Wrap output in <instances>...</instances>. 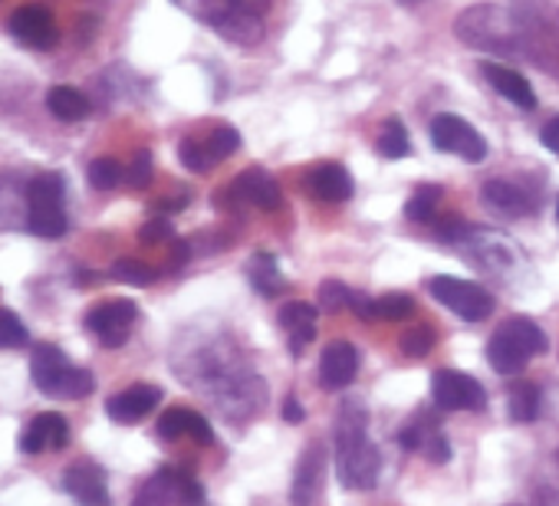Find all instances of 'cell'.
I'll list each match as a JSON object with an SVG mask.
<instances>
[{
	"label": "cell",
	"instance_id": "obj_4",
	"mask_svg": "<svg viewBox=\"0 0 559 506\" xmlns=\"http://www.w3.org/2000/svg\"><path fill=\"white\" fill-rule=\"evenodd\" d=\"M546 333L526 320V316H510L493 339L487 342V359L493 365V372L500 375H520L526 369V362L539 352H546Z\"/></svg>",
	"mask_w": 559,
	"mask_h": 506
},
{
	"label": "cell",
	"instance_id": "obj_29",
	"mask_svg": "<svg viewBox=\"0 0 559 506\" xmlns=\"http://www.w3.org/2000/svg\"><path fill=\"white\" fill-rule=\"evenodd\" d=\"M379 152L385 158H408L412 155V138L399 119H385V125L379 132Z\"/></svg>",
	"mask_w": 559,
	"mask_h": 506
},
{
	"label": "cell",
	"instance_id": "obj_18",
	"mask_svg": "<svg viewBox=\"0 0 559 506\" xmlns=\"http://www.w3.org/2000/svg\"><path fill=\"white\" fill-rule=\"evenodd\" d=\"M158 437H165V441H178V437H194L198 444H214V431H211V424L198 414V411H191V408H168L162 418H158Z\"/></svg>",
	"mask_w": 559,
	"mask_h": 506
},
{
	"label": "cell",
	"instance_id": "obj_51",
	"mask_svg": "<svg viewBox=\"0 0 559 506\" xmlns=\"http://www.w3.org/2000/svg\"><path fill=\"white\" fill-rule=\"evenodd\" d=\"M513 506H516V503H513Z\"/></svg>",
	"mask_w": 559,
	"mask_h": 506
},
{
	"label": "cell",
	"instance_id": "obj_12",
	"mask_svg": "<svg viewBox=\"0 0 559 506\" xmlns=\"http://www.w3.org/2000/svg\"><path fill=\"white\" fill-rule=\"evenodd\" d=\"M158 405H162V388L158 385H148V382H139V385L112 395L106 401V414L116 424H135V421L148 418V411H155Z\"/></svg>",
	"mask_w": 559,
	"mask_h": 506
},
{
	"label": "cell",
	"instance_id": "obj_32",
	"mask_svg": "<svg viewBox=\"0 0 559 506\" xmlns=\"http://www.w3.org/2000/svg\"><path fill=\"white\" fill-rule=\"evenodd\" d=\"M207 155L214 158V165L217 161H224V158H230L237 148H240V132L237 129H230V125H217L211 135H207Z\"/></svg>",
	"mask_w": 559,
	"mask_h": 506
},
{
	"label": "cell",
	"instance_id": "obj_11",
	"mask_svg": "<svg viewBox=\"0 0 559 506\" xmlns=\"http://www.w3.org/2000/svg\"><path fill=\"white\" fill-rule=\"evenodd\" d=\"M63 490L80 503V506H112L106 473L93 460H76L63 473Z\"/></svg>",
	"mask_w": 559,
	"mask_h": 506
},
{
	"label": "cell",
	"instance_id": "obj_44",
	"mask_svg": "<svg viewBox=\"0 0 559 506\" xmlns=\"http://www.w3.org/2000/svg\"><path fill=\"white\" fill-rule=\"evenodd\" d=\"M539 142H543V148H549L552 155H559V116H552V119L543 125Z\"/></svg>",
	"mask_w": 559,
	"mask_h": 506
},
{
	"label": "cell",
	"instance_id": "obj_17",
	"mask_svg": "<svg viewBox=\"0 0 559 506\" xmlns=\"http://www.w3.org/2000/svg\"><path fill=\"white\" fill-rule=\"evenodd\" d=\"M230 194L243 204H257L263 210H276L284 194H280V184L273 181V174L260 171V168H247L234 184H230Z\"/></svg>",
	"mask_w": 559,
	"mask_h": 506
},
{
	"label": "cell",
	"instance_id": "obj_23",
	"mask_svg": "<svg viewBox=\"0 0 559 506\" xmlns=\"http://www.w3.org/2000/svg\"><path fill=\"white\" fill-rule=\"evenodd\" d=\"M484 201L490 210L503 214V217H526L533 210V201L523 188H516L513 181H503V178H493L484 184Z\"/></svg>",
	"mask_w": 559,
	"mask_h": 506
},
{
	"label": "cell",
	"instance_id": "obj_8",
	"mask_svg": "<svg viewBox=\"0 0 559 506\" xmlns=\"http://www.w3.org/2000/svg\"><path fill=\"white\" fill-rule=\"evenodd\" d=\"M431 398L441 411H484L487 408L484 385L457 369H438L431 375Z\"/></svg>",
	"mask_w": 559,
	"mask_h": 506
},
{
	"label": "cell",
	"instance_id": "obj_33",
	"mask_svg": "<svg viewBox=\"0 0 559 506\" xmlns=\"http://www.w3.org/2000/svg\"><path fill=\"white\" fill-rule=\"evenodd\" d=\"M435 342H438V333L431 329V326H415V329H408L405 336H402V352L405 356H412V359H425L431 349H435Z\"/></svg>",
	"mask_w": 559,
	"mask_h": 506
},
{
	"label": "cell",
	"instance_id": "obj_24",
	"mask_svg": "<svg viewBox=\"0 0 559 506\" xmlns=\"http://www.w3.org/2000/svg\"><path fill=\"white\" fill-rule=\"evenodd\" d=\"M221 37H227L230 44H240V47H250L263 37V14L250 11L240 0H234V8L227 14V21L217 27Z\"/></svg>",
	"mask_w": 559,
	"mask_h": 506
},
{
	"label": "cell",
	"instance_id": "obj_36",
	"mask_svg": "<svg viewBox=\"0 0 559 506\" xmlns=\"http://www.w3.org/2000/svg\"><path fill=\"white\" fill-rule=\"evenodd\" d=\"M112 277L122 280V284H132V287H148V284H155V270H152L148 264H142V261H132V257L116 261Z\"/></svg>",
	"mask_w": 559,
	"mask_h": 506
},
{
	"label": "cell",
	"instance_id": "obj_22",
	"mask_svg": "<svg viewBox=\"0 0 559 506\" xmlns=\"http://www.w3.org/2000/svg\"><path fill=\"white\" fill-rule=\"evenodd\" d=\"M480 70H484V80H487L507 103H513V106H520V109H536V93H533V86H530L516 70H507L503 63H484Z\"/></svg>",
	"mask_w": 559,
	"mask_h": 506
},
{
	"label": "cell",
	"instance_id": "obj_31",
	"mask_svg": "<svg viewBox=\"0 0 559 506\" xmlns=\"http://www.w3.org/2000/svg\"><path fill=\"white\" fill-rule=\"evenodd\" d=\"M317 303L323 313H340V310H349L353 306V290L340 280H323L320 290H317Z\"/></svg>",
	"mask_w": 559,
	"mask_h": 506
},
{
	"label": "cell",
	"instance_id": "obj_43",
	"mask_svg": "<svg viewBox=\"0 0 559 506\" xmlns=\"http://www.w3.org/2000/svg\"><path fill=\"white\" fill-rule=\"evenodd\" d=\"M359 320H379V310H376V300H369L366 293H353V306H349Z\"/></svg>",
	"mask_w": 559,
	"mask_h": 506
},
{
	"label": "cell",
	"instance_id": "obj_27",
	"mask_svg": "<svg viewBox=\"0 0 559 506\" xmlns=\"http://www.w3.org/2000/svg\"><path fill=\"white\" fill-rule=\"evenodd\" d=\"M178 11H185L188 17H194L198 24H207V27H221L234 8V0H171Z\"/></svg>",
	"mask_w": 559,
	"mask_h": 506
},
{
	"label": "cell",
	"instance_id": "obj_20",
	"mask_svg": "<svg viewBox=\"0 0 559 506\" xmlns=\"http://www.w3.org/2000/svg\"><path fill=\"white\" fill-rule=\"evenodd\" d=\"M320 480H323V447L320 444H310L294 470V483H290V503L294 506H310L317 490H320Z\"/></svg>",
	"mask_w": 559,
	"mask_h": 506
},
{
	"label": "cell",
	"instance_id": "obj_15",
	"mask_svg": "<svg viewBox=\"0 0 559 506\" xmlns=\"http://www.w3.org/2000/svg\"><path fill=\"white\" fill-rule=\"evenodd\" d=\"M307 194L313 201H323V204H343V201H349L353 197V174H349V168H343L336 161L317 165L307 174Z\"/></svg>",
	"mask_w": 559,
	"mask_h": 506
},
{
	"label": "cell",
	"instance_id": "obj_39",
	"mask_svg": "<svg viewBox=\"0 0 559 506\" xmlns=\"http://www.w3.org/2000/svg\"><path fill=\"white\" fill-rule=\"evenodd\" d=\"M148 181H152V152L148 148H139L135 158H132V165H129V171H126V184L135 188V191H142V188H148Z\"/></svg>",
	"mask_w": 559,
	"mask_h": 506
},
{
	"label": "cell",
	"instance_id": "obj_14",
	"mask_svg": "<svg viewBox=\"0 0 559 506\" xmlns=\"http://www.w3.org/2000/svg\"><path fill=\"white\" fill-rule=\"evenodd\" d=\"M356 372H359V352H356L353 342L336 339V342H330L323 349V356H320V382H323V388L340 391L356 378Z\"/></svg>",
	"mask_w": 559,
	"mask_h": 506
},
{
	"label": "cell",
	"instance_id": "obj_40",
	"mask_svg": "<svg viewBox=\"0 0 559 506\" xmlns=\"http://www.w3.org/2000/svg\"><path fill=\"white\" fill-rule=\"evenodd\" d=\"M421 454H425L431 463H448V460H451V444H448V437L441 434V427H438V431H431V434L425 437Z\"/></svg>",
	"mask_w": 559,
	"mask_h": 506
},
{
	"label": "cell",
	"instance_id": "obj_19",
	"mask_svg": "<svg viewBox=\"0 0 559 506\" xmlns=\"http://www.w3.org/2000/svg\"><path fill=\"white\" fill-rule=\"evenodd\" d=\"M185 480H188V473H181L175 467H162L158 473H152L142 483V490L135 493L132 506H171V503L181 499Z\"/></svg>",
	"mask_w": 559,
	"mask_h": 506
},
{
	"label": "cell",
	"instance_id": "obj_30",
	"mask_svg": "<svg viewBox=\"0 0 559 506\" xmlns=\"http://www.w3.org/2000/svg\"><path fill=\"white\" fill-rule=\"evenodd\" d=\"M444 197V191L438 188V184H425V188H418L412 197H408V204H405V217L408 220H415V224H425V220H431L435 217V210H438V201Z\"/></svg>",
	"mask_w": 559,
	"mask_h": 506
},
{
	"label": "cell",
	"instance_id": "obj_34",
	"mask_svg": "<svg viewBox=\"0 0 559 506\" xmlns=\"http://www.w3.org/2000/svg\"><path fill=\"white\" fill-rule=\"evenodd\" d=\"M27 342H31L27 326L11 310H0V349H21Z\"/></svg>",
	"mask_w": 559,
	"mask_h": 506
},
{
	"label": "cell",
	"instance_id": "obj_2",
	"mask_svg": "<svg viewBox=\"0 0 559 506\" xmlns=\"http://www.w3.org/2000/svg\"><path fill=\"white\" fill-rule=\"evenodd\" d=\"M510 14L520 31L523 57L559 76V11L549 0H513Z\"/></svg>",
	"mask_w": 559,
	"mask_h": 506
},
{
	"label": "cell",
	"instance_id": "obj_38",
	"mask_svg": "<svg viewBox=\"0 0 559 506\" xmlns=\"http://www.w3.org/2000/svg\"><path fill=\"white\" fill-rule=\"evenodd\" d=\"M178 158L188 171H207L214 165V158L207 155V145L204 142H194V138H185L178 145Z\"/></svg>",
	"mask_w": 559,
	"mask_h": 506
},
{
	"label": "cell",
	"instance_id": "obj_48",
	"mask_svg": "<svg viewBox=\"0 0 559 506\" xmlns=\"http://www.w3.org/2000/svg\"><path fill=\"white\" fill-rule=\"evenodd\" d=\"M240 4H247V8H250V11H257V14H266L270 0H240Z\"/></svg>",
	"mask_w": 559,
	"mask_h": 506
},
{
	"label": "cell",
	"instance_id": "obj_5",
	"mask_svg": "<svg viewBox=\"0 0 559 506\" xmlns=\"http://www.w3.org/2000/svg\"><path fill=\"white\" fill-rule=\"evenodd\" d=\"M31 375L34 385L57 401H80L96 388V378L90 369L70 365V359L57 346H37L31 359Z\"/></svg>",
	"mask_w": 559,
	"mask_h": 506
},
{
	"label": "cell",
	"instance_id": "obj_26",
	"mask_svg": "<svg viewBox=\"0 0 559 506\" xmlns=\"http://www.w3.org/2000/svg\"><path fill=\"white\" fill-rule=\"evenodd\" d=\"M47 109L63 122H76V119L90 116V99L73 86H53L47 93Z\"/></svg>",
	"mask_w": 559,
	"mask_h": 506
},
{
	"label": "cell",
	"instance_id": "obj_16",
	"mask_svg": "<svg viewBox=\"0 0 559 506\" xmlns=\"http://www.w3.org/2000/svg\"><path fill=\"white\" fill-rule=\"evenodd\" d=\"M70 444V424L63 414H40L27 424L21 437L24 454H44V450H63Z\"/></svg>",
	"mask_w": 559,
	"mask_h": 506
},
{
	"label": "cell",
	"instance_id": "obj_7",
	"mask_svg": "<svg viewBox=\"0 0 559 506\" xmlns=\"http://www.w3.org/2000/svg\"><path fill=\"white\" fill-rule=\"evenodd\" d=\"M428 290H431V297L441 306H448L451 313H457L464 323H480V320H487L493 313V297L484 287L471 284V280H461V277H435V280H428Z\"/></svg>",
	"mask_w": 559,
	"mask_h": 506
},
{
	"label": "cell",
	"instance_id": "obj_6",
	"mask_svg": "<svg viewBox=\"0 0 559 506\" xmlns=\"http://www.w3.org/2000/svg\"><path fill=\"white\" fill-rule=\"evenodd\" d=\"M67 184L57 171H44L27 184V224L37 237H63L67 233Z\"/></svg>",
	"mask_w": 559,
	"mask_h": 506
},
{
	"label": "cell",
	"instance_id": "obj_46",
	"mask_svg": "<svg viewBox=\"0 0 559 506\" xmlns=\"http://www.w3.org/2000/svg\"><path fill=\"white\" fill-rule=\"evenodd\" d=\"M188 257H191V243L188 240H175V246H171V267H181Z\"/></svg>",
	"mask_w": 559,
	"mask_h": 506
},
{
	"label": "cell",
	"instance_id": "obj_35",
	"mask_svg": "<svg viewBox=\"0 0 559 506\" xmlns=\"http://www.w3.org/2000/svg\"><path fill=\"white\" fill-rule=\"evenodd\" d=\"M122 178H126V174H122V168H119L116 158H96V161L90 165V184H93L96 191H112Z\"/></svg>",
	"mask_w": 559,
	"mask_h": 506
},
{
	"label": "cell",
	"instance_id": "obj_49",
	"mask_svg": "<svg viewBox=\"0 0 559 506\" xmlns=\"http://www.w3.org/2000/svg\"><path fill=\"white\" fill-rule=\"evenodd\" d=\"M556 220H559V197H556Z\"/></svg>",
	"mask_w": 559,
	"mask_h": 506
},
{
	"label": "cell",
	"instance_id": "obj_37",
	"mask_svg": "<svg viewBox=\"0 0 559 506\" xmlns=\"http://www.w3.org/2000/svg\"><path fill=\"white\" fill-rule=\"evenodd\" d=\"M376 310H379V320L399 323V320H408L415 313V300L408 293H385L376 300Z\"/></svg>",
	"mask_w": 559,
	"mask_h": 506
},
{
	"label": "cell",
	"instance_id": "obj_3",
	"mask_svg": "<svg viewBox=\"0 0 559 506\" xmlns=\"http://www.w3.org/2000/svg\"><path fill=\"white\" fill-rule=\"evenodd\" d=\"M454 31L474 50H484V53H493V57H507V60L523 57L516 21H513L510 11H503L497 4H477V8L464 11L457 17Z\"/></svg>",
	"mask_w": 559,
	"mask_h": 506
},
{
	"label": "cell",
	"instance_id": "obj_50",
	"mask_svg": "<svg viewBox=\"0 0 559 506\" xmlns=\"http://www.w3.org/2000/svg\"><path fill=\"white\" fill-rule=\"evenodd\" d=\"M405 4H415V0H405Z\"/></svg>",
	"mask_w": 559,
	"mask_h": 506
},
{
	"label": "cell",
	"instance_id": "obj_45",
	"mask_svg": "<svg viewBox=\"0 0 559 506\" xmlns=\"http://www.w3.org/2000/svg\"><path fill=\"white\" fill-rule=\"evenodd\" d=\"M304 418H307L304 405L290 395V398L284 401V421H287V424H304Z\"/></svg>",
	"mask_w": 559,
	"mask_h": 506
},
{
	"label": "cell",
	"instance_id": "obj_10",
	"mask_svg": "<svg viewBox=\"0 0 559 506\" xmlns=\"http://www.w3.org/2000/svg\"><path fill=\"white\" fill-rule=\"evenodd\" d=\"M139 320V306L132 300H109L99 303L96 310L86 313V329L106 346V349H119L129 342V333Z\"/></svg>",
	"mask_w": 559,
	"mask_h": 506
},
{
	"label": "cell",
	"instance_id": "obj_42",
	"mask_svg": "<svg viewBox=\"0 0 559 506\" xmlns=\"http://www.w3.org/2000/svg\"><path fill=\"white\" fill-rule=\"evenodd\" d=\"M139 237H142V243H162V240L171 237V224H168L165 217H152V220L139 230Z\"/></svg>",
	"mask_w": 559,
	"mask_h": 506
},
{
	"label": "cell",
	"instance_id": "obj_41",
	"mask_svg": "<svg viewBox=\"0 0 559 506\" xmlns=\"http://www.w3.org/2000/svg\"><path fill=\"white\" fill-rule=\"evenodd\" d=\"M435 237H438V240H444V243H461L464 237H471V227H467L461 217H444V220L438 224Z\"/></svg>",
	"mask_w": 559,
	"mask_h": 506
},
{
	"label": "cell",
	"instance_id": "obj_9",
	"mask_svg": "<svg viewBox=\"0 0 559 506\" xmlns=\"http://www.w3.org/2000/svg\"><path fill=\"white\" fill-rule=\"evenodd\" d=\"M431 142L438 152H454L464 161L487 158V138L471 122H464L461 116H451V112H441L431 119Z\"/></svg>",
	"mask_w": 559,
	"mask_h": 506
},
{
	"label": "cell",
	"instance_id": "obj_47",
	"mask_svg": "<svg viewBox=\"0 0 559 506\" xmlns=\"http://www.w3.org/2000/svg\"><path fill=\"white\" fill-rule=\"evenodd\" d=\"M533 506H559V493L552 486H539L533 496Z\"/></svg>",
	"mask_w": 559,
	"mask_h": 506
},
{
	"label": "cell",
	"instance_id": "obj_21",
	"mask_svg": "<svg viewBox=\"0 0 559 506\" xmlns=\"http://www.w3.org/2000/svg\"><path fill=\"white\" fill-rule=\"evenodd\" d=\"M317 316H320V306L313 303H304V300H294L280 310V326L290 333V352H304L313 336H317Z\"/></svg>",
	"mask_w": 559,
	"mask_h": 506
},
{
	"label": "cell",
	"instance_id": "obj_25",
	"mask_svg": "<svg viewBox=\"0 0 559 506\" xmlns=\"http://www.w3.org/2000/svg\"><path fill=\"white\" fill-rule=\"evenodd\" d=\"M247 277H250V284H253V290L260 297H280V293L287 290V280H284V274H280V267H276V257H273V253H266V250L253 253V261L247 264Z\"/></svg>",
	"mask_w": 559,
	"mask_h": 506
},
{
	"label": "cell",
	"instance_id": "obj_1",
	"mask_svg": "<svg viewBox=\"0 0 559 506\" xmlns=\"http://www.w3.org/2000/svg\"><path fill=\"white\" fill-rule=\"evenodd\" d=\"M366 408L359 398H346L336 414V477L346 490H372L382 470L379 447L366 434Z\"/></svg>",
	"mask_w": 559,
	"mask_h": 506
},
{
	"label": "cell",
	"instance_id": "obj_13",
	"mask_svg": "<svg viewBox=\"0 0 559 506\" xmlns=\"http://www.w3.org/2000/svg\"><path fill=\"white\" fill-rule=\"evenodd\" d=\"M11 34L21 44L34 47V50H50L57 44V37H60L57 21H53V14L47 8H21V11H14L11 14Z\"/></svg>",
	"mask_w": 559,
	"mask_h": 506
},
{
	"label": "cell",
	"instance_id": "obj_28",
	"mask_svg": "<svg viewBox=\"0 0 559 506\" xmlns=\"http://www.w3.org/2000/svg\"><path fill=\"white\" fill-rule=\"evenodd\" d=\"M539 401H543L539 385H533V382H516V385H510V418H513V421H520V424L536 421Z\"/></svg>",
	"mask_w": 559,
	"mask_h": 506
}]
</instances>
